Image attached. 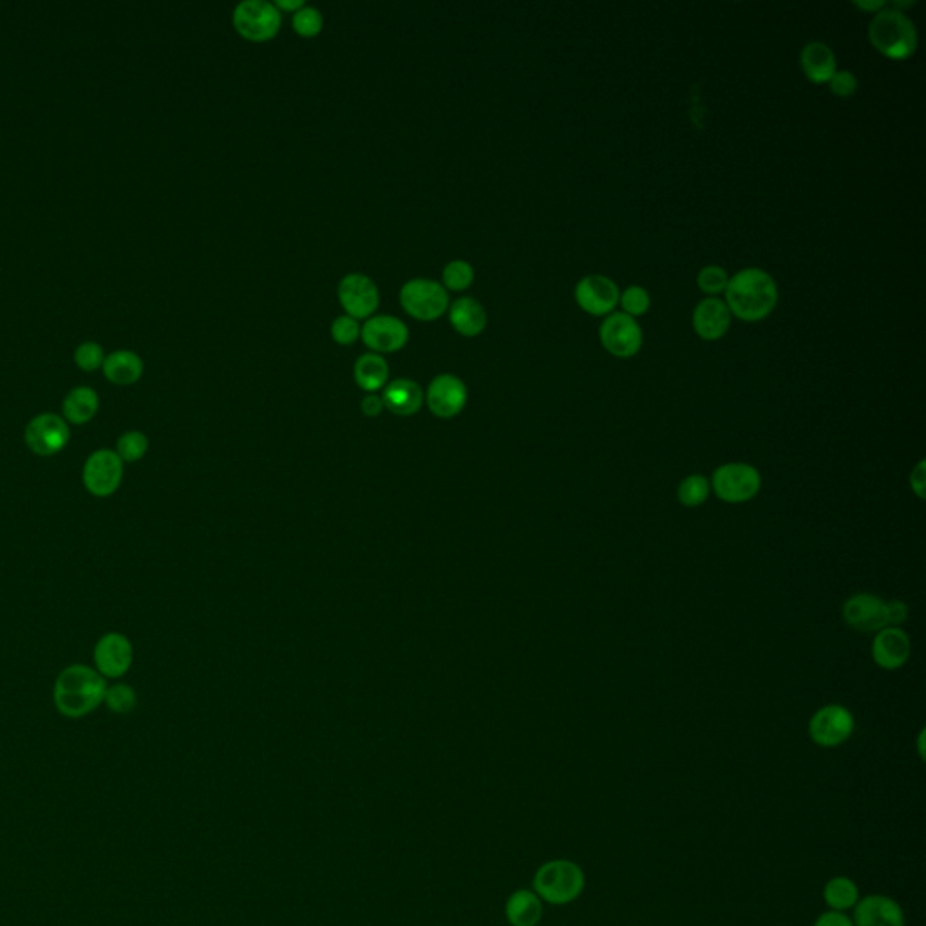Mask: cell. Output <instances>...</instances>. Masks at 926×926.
<instances>
[{"mask_svg":"<svg viewBox=\"0 0 926 926\" xmlns=\"http://www.w3.org/2000/svg\"><path fill=\"white\" fill-rule=\"evenodd\" d=\"M107 682L91 666L73 664L58 675L53 688V702L58 713L67 719H82L104 704Z\"/></svg>","mask_w":926,"mask_h":926,"instance_id":"obj_1","label":"cell"},{"mask_svg":"<svg viewBox=\"0 0 926 926\" xmlns=\"http://www.w3.org/2000/svg\"><path fill=\"white\" fill-rule=\"evenodd\" d=\"M729 312L746 322L764 321L778 304V286L760 268H746L729 279L726 288Z\"/></svg>","mask_w":926,"mask_h":926,"instance_id":"obj_2","label":"cell"},{"mask_svg":"<svg viewBox=\"0 0 926 926\" xmlns=\"http://www.w3.org/2000/svg\"><path fill=\"white\" fill-rule=\"evenodd\" d=\"M869 40L883 57L907 60L916 53V26L903 11L883 8L870 20Z\"/></svg>","mask_w":926,"mask_h":926,"instance_id":"obj_3","label":"cell"},{"mask_svg":"<svg viewBox=\"0 0 926 926\" xmlns=\"http://www.w3.org/2000/svg\"><path fill=\"white\" fill-rule=\"evenodd\" d=\"M585 872L570 860L543 863L534 876V892L550 905H568L585 890Z\"/></svg>","mask_w":926,"mask_h":926,"instance_id":"obj_4","label":"cell"},{"mask_svg":"<svg viewBox=\"0 0 926 926\" xmlns=\"http://www.w3.org/2000/svg\"><path fill=\"white\" fill-rule=\"evenodd\" d=\"M711 485L720 500L726 503H746L753 500L760 491L762 478L753 465L726 463L715 471Z\"/></svg>","mask_w":926,"mask_h":926,"instance_id":"obj_5","label":"cell"},{"mask_svg":"<svg viewBox=\"0 0 926 926\" xmlns=\"http://www.w3.org/2000/svg\"><path fill=\"white\" fill-rule=\"evenodd\" d=\"M122 480V458L114 449H98L87 456L82 469V482L89 494L96 498H107L120 489Z\"/></svg>","mask_w":926,"mask_h":926,"instance_id":"obj_6","label":"cell"},{"mask_svg":"<svg viewBox=\"0 0 926 926\" xmlns=\"http://www.w3.org/2000/svg\"><path fill=\"white\" fill-rule=\"evenodd\" d=\"M71 429L62 416L55 413H42L29 420L24 429V442L29 451L42 458H49L62 453L69 444Z\"/></svg>","mask_w":926,"mask_h":926,"instance_id":"obj_7","label":"cell"},{"mask_svg":"<svg viewBox=\"0 0 926 926\" xmlns=\"http://www.w3.org/2000/svg\"><path fill=\"white\" fill-rule=\"evenodd\" d=\"M601 344L617 359H630L643 346V330L634 317L626 313H610L599 328Z\"/></svg>","mask_w":926,"mask_h":926,"instance_id":"obj_8","label":"cell"},{"mask_svg":"<svg viewBox=\"0 0 926 926\" xmlns=\"http://www.w3.org/2000/svg\"><path fill=\"white\" fill-rule=\"evenodd\" d=\"M234 26L248 40H268L281 28V13L266 0H245L234 10Z\"/></svg>","mask_w":926,"mask_h":926,"instance_id":"obj_9","label":"cell"},{"mask_svg":"<svg viewBox=\"0 0 926 926\" xmlns=\"http://www.w3.org/2000/svg\"><path fill=\"white\" fill-rule=\"evenodd\" d=\"M400 303L420 321H435L447 310L449 295L444 286L429 279H413L404 284Z\"/></svg>","mask_w":926,"mask_h":926,"instance_id":"obj_10","label":"cell"},{"mask_svg":"<svg viewBox=\"0 0 926 926\" xmlns=\"http://www.w3.org/2000/svg\"><path fill=\"white\" fill-rule=\"evenodd\" d=\"M854 733V717L851 711L840 704H829L818 709L809 722V735L814 744L822 747H838L847 742Z\"/></svg>","mask_w":926,"mask_h":926,"instance_id":"obj_11","label":"cell"},{"mask_svg":"<svg viewBox=\"0 0 926 926\" xmlns=\"http://www.w3.org/2000/svg\"><path fill=\"white\" fill-rule=\"evenodd\" d=\"M93 657L95 670L104 679H120L133 666V644L125 635L109 632L98 639Z\"/></svg>","mask_w":926,"mask_h":926,"instance_id":"obj_12","label":"cell"},{"mask_svg":"<svg viewBox=\"0 0 926 926\" xmlns=\"http://www.w3.org/2000/svg\"><path fill=\"white\" fill-rule=\"evenodd\" d=\"M576 303L581 310L596 317H606L619 304L621 292L605 275H586L576 284Z\"/></svg>","mask_w":926,"mask_h":926,"instance_id":"obj_13","label":"cell"},{"mask_svg":"<svg viewBox=\"0 0 926 926\" xmlns=\"http://www.w3.org/2000/svg\"><path fill=\"white\" fill-rule=\"evenodd\" d=\"M427 407L438 418H454L467 404V388L462 380L451 373L433 378L427 388Z\"/></svg>","mask_w":926,"mask_h":926,"instance_id":"obj_14","label":"cell"},{"mask_svg":"<svg viewBox=\"0 0 926 926\" xmlns=\"http://www.w3.org/2000/svg\"><path fill=\"white\" fill-rule=\"evenodd\" d=\"M843 619L858 632H879L887 628V603L872 594H858L843 605Z\"/></svg>","mask_w":926,"mask_h":926,"instance_id":"obj_15","label":"cell"},{"mask_svg":"<svg viewBox=\"0 0 926 926\" xmlns=\"http://www.w3.org/2000/svg\"><path fill=\"white\" fill-rule=\"evenodd\" d=\"M339 299L350 317L364 319L377 310V286L364 274L346 275L339 284Z\"/></svg>","mask_w":926,"mask_h":926,"instance_id":"obj_16","label":"cell"},{"mask_svg":"<svg viewBox=\"0 0 926 926\" xmlns=\"http://www.w3.org/2000/svg\"><path fill=\"white\" fill-rule=\"evenodd\" d=\"M852 923L854 926H905V912L896 899L870 894L856 903Z\"/></svg>","mask_w":926,"mask_h":926,"instance_id":"obj_17","label":"cell"},{"mask_svg":"<svg viewBox=\"0 0 926 926\" xmlns=\"http://www.w3.org/2000/svg\"><path fill=\"white\" fill-rule=\"evenodd\" d=\"M409 337V331L404 322L393 315H377L369 319L362 328V339L371 350L380 353L397 351L404 346Z\"/></svg>","mask_w":926,"mask_h":926,"instance_id":"obj_18","label":"cell"},{"mask_svg":"<svg viewBox=\"0 0 926 926\" xmlns=\"http://www.w3.org/2000/svg\"><path fill=\"white\" fill-rule=\"evenodd\" d=\"M912 644L908 635L898 626H887L879 630L872 643V657L885 670H898L908 661Z\"/></svg>","mask_w":926,"mask_h":926,"instance_id":"obj_19","label":"cell"},{"mask_svg":"<svg viewBox=\"0 0 926 926\" xmlns=\"http://www.w3.org/2000/svg\"><path fill=\"white\" fill-rule=\"evenodd\" d=\"M731 326L728 304L715 297L700 301L693 312V328L704 341H719Z\"/></svg>","mask_w":926,"mask_h":926,"instance_id":"obj_20","label":"cell"},{"mask_svg":"<svg viewBox=\"0 0 926 926\" xmlns=\"http://www.w3.org/2000/svg\"><path fill=\"white\" fill-rule=\"evenodd\" d=\"M424 400H426V395L422 388L409 378L393 380L384 388V395H382L384 407L389 409L393 415L398 416L416 415L420 407L424 406Z\"/></svg>","mask_w":926,"mask_h":926,"instance_id":"obj_21","label":"cell"},{"mask_svg":"<svg viewBox=\"0 0 926 926\" xmlns=\"http://www.w3.org/2000/svg\"><path fill=\"white\" fill-rule=\"evenodd\" d=\"M800 64L805 76L814 84H829V80L838 71L834 51L825 42L805 44L800 55Z\"/></svg>","mask_w":926,"mask_h":926,"instance_id":"obj_22","label":"cell"},{"mask_svg":"<svg viewBox=\"0 0 926 926\" xmlns=\"http://www.w3.org/2000/svg\"><path fill=\"white\" fill-rule=\"evenodd\" d=\"M98 406H100V400H98L95 389L87 388V386L71 389L62 404L64 420L73 426L87 424L95 418Z\"/></svg>","mask_w":926,"mask_h":926,"instance_id":"obj_23","label":"cell"},{"mask_svg":"<svg viewBox=\"0 0 926 926\" xmlns=\"http://www.w3.org/2000/svg\"><path fill=\"white\" fill-rule=\"evenodd\" d=\"M505 912L512 926H538L543 917V901L532 890H516L507 901Z\"/></svg>","mask_w":926,"mask_h":926,"instance_id":"obj_24","label":"cell"},{"mask_svg":"<svg viewBox=\"0 0 926 926\" xmlns=\"http://www.w3.org/2000/svg\"><path fill=\"white\" fill-rule=\"evenodd\" d=\"M104 375L116 386H131L143 373V362L134 351H114L105 359Z\"/></svg>","mask_w":926,"mask_h":926,"instance_id":"obj_25","label":"cell"},{"mask_svg":"<svg viewBox=\"0 0 926 926\" xmlns=\"http://www.w3.org/2000/svg\"><path fill=\"white\" fill-rule=\"evenodd\" d=\"M451 322L462 335L474 337L487 326V313L473 297H462L451 304Z\"/></svg>","mask_w":926,"mask_h":926,"instance_id":"obj_26","label":"cell"},{"mask_svg":"<svg viewBox=\"0 0 926 926\" xmlns=\"http://www.w3.org/2000/svg\"><path fill=\"white\" fill-rule=\"evenodd\" d=\"M353 375L360 388L373 393L384 388V384L388 382V362L377 353H366L355 362Z\"/></svg>","mask_w":926,"mask_h":926,"instance_id":"obj_27","label":"cell"},{"mask_svg":"<svg viewBox=\"0 0 926 926\" xmlns=\"http://www.w3.org/2000/svg\"><path fill=\"white\" fill-rule=\"evenodd\" d=\"M823 901L827 903L829 910L847 912L856 907V903L860 901V889L851 878L836 876L825 883Z\"/></svg>","mask_w":926,"mask_h":926,"instance_id":"obj_28","label":"cell"},{"mask_svg":"<svg viewBox=\"0 0 926 926\" xmlns=\"http://www.w3.org/2000/svg\"><path fill=\"white\" fill-rule=\"evenodd\" d=\"M114 451L123 463L140 462L149 451V438L142 431H127L118 438Z\"/></svg>","mask_w":926,"mask_h":926,"instance_id":"obj_29","label":"cell"},{"mask_svg":"<svg viewBox=\"0 0 926 926\" xmlns=\"http://www.w3.org/2000/svg\"><path fill=\"white\" fill-rule=\"evenodd\" d=\"M708 496V478L702 474H691L688 478H684L677 489V498L686 507H699L708 500Z\"/></svg>","mask_w":926,"mask_h":926,"instance_id":"obj_30","label":"cell"},{"mask_svg":"<svg viewBox=\"0 0 926 926\" xmlns=\"http://www.w3.org/2000/svg\"><path fill=\"white\" fill-rule=\"evenodd\" d=\"M104 704L116 715H127L136 708L138 695L129 684H114V686H107Z\"/></svg>","mask_w":926,"mask_h":926,"instance_id":"obj_31","label":"cell"},{"mask_svg":"<svg viewBox=\"0 0 926 926\" xmlns=\"http://www.w3.org/2000/svg\"><path fill=\"white\" fill-rule=\"evenodd\" d=\"M619 304L623 306V313L635 319V317L644 315L650 310L652 299H650V293L646 292L643 286H630L621 293Z\"/></svg>","mask_w":926,"mask_h":926,"instance_id":"obj_32","label":"cell"},{"mask_svg":"<svg viewBox=\"0 0 926 926\" xmlns=\"http://www.w3.org/2000/svg\"><path fill=\"white\" fill-rule=\"evenodd\" d=\"M729 275L722 266L709 265L704 266L697 277V284L700 290L708 295H719L726 292L728 288Z\"/></svg>","mask_w":926,"mask_h":926,"instance_id":"obj_33","label":"cell"},{"mask_svg":"<svg viewBox=\"0 0 926 926\" xmlns=\"http://www.w3.org/2000/svg\"><path fill=\"white\" fill-rule=\"evenodd\" d=\"M474 270L473 266L465 261H451L444 268V283L447 288L454 292H462L469 284L473 283Z\"/></svg>","mask_w":926,"mask_h":926,"instance_id":"obj_34","label":"cell"},{"mask_svg":"<svg viewBox=\"0 0 926 926\" xmlns=\"http://www.w3.org/2000/svg\"><path fill=\"white\" fill-rule=\"evenodd\" d=\"M322 24L324 20H322L321 11L313 6H303L301 10L293 13V28L304 37H313L321 33Z\"/></svg>","mask_w":926,"mask_h":926,"instance_id":"obj_35","label":"cell"},{"mask_svg":"<svg viewBox=\"0 0 926 926\" xmlns=\"http://www.w3.org/2000/svg\"><path fill=\"white\" fill-rule=\"evenodd\" d=\"M75 362L76 366L84 371H95L104 366V350L96 342H84L76 348Z\"/></svg>","mask_w":926,"mask_h":926,"instance_id":"obj_36","label":"cell"},{"mask_svg":"<svg viewBox=\"0 0 926 926\" xmlns=\"http://www.w3.org/2000/svg\"><path fill=\"white\" fill-rule=\"evenodd\" d=\"M331 333L339 344H351L359 337V324L350 315H341L331 324Z\"/></svg>","mask_w":926,"mask_h":926,"instance_id":"obj_37","label":"cell"},{"mask_svg":"<svg viewBox=\"0 0 926 926\" xmlns=\"http://www.w3.org/2000/svg\"><path fill=\"white\" fill-rule=\"evenodd\" d=\"M829 86H831L834 95L847 98V96L854 95L858 91V78L852 75L851 71L841 69V71H836L829 80Z\"/></svg>","mask_w":926,"mask_h":926,"instance_id":"obj_38","label":"cell"},{"mask_svg":"<svg viewBox=\"0 0 926 926\" xmlns=\"http://www.w3.org/2000/svg\"><path fill=\"white\" fill-rule=\"evenodd\" d=\"M813 926H854V923H852V917L847 916L845 912L827 910L814 921Z\"/></svg>","mask_w":926,"mask_h":926,"instance_id":"obj_39","label":"cell"},{"mask_svg":"<svg viewBox=\"0 0 926 926\" xmlns=\"http://www.w3.org/2000/svg\"><path fill=\"white\" fill-rule=\"evenodd\" d=\"M908 608L903 601L887 603V626H901L907 621Z\"/></svg>","mask_w":926,"mask_h":926,"instance_id":"obj_40","label":"cell"},{"mask_svg":"<svg viewBox=\"0 0 926 926\" xmlns=\"http://www.w3.org/2000/svg\"><path fill=\"white\" fill-rule=\"evenodd\" d=\"M910 487H912V491L916 492V496L919 498V500H923V498H925V462L917 463L916 469H914L912 474H910Z\"/></svg>","mask_w":926,"mask_h":926,"instance_id":"obj_41","label":"cell"},{"mask_svg":"<svg viewBox=\"0 0 926 926\" xmlns=\"http://www.w3.org/2000/svg\"><path fill=\"white\" fill-rule=\"evenodd\" d=\"M382 409H384L382 397L369 393L368 397H364V400H362V413L366 416H378L382 413Z\"/></svg>","mask_w":926,"mask_h":926,"instance_id":"obj_42","label":"cell"},{"mask_svg":"<svg viewBox=\"0 0 926 926\" xmlns=\"http://www.w3.org/2000/svg\"><path fill=\"white\" fill-rule=\"evenodd\" d=\"M275 6H279L283 10H301L304 6V0H277Z\"/></svg>","mask_w":926,"mask_h":926,"instance_id":"obj_43","label":"cell"},{"mask_svg":"<svg viewBox=\"0 0 926 926\" xmlns=\"http://www.w3.org/2000/svg\"><path fill=\"white\" fill-rule=\"evenodd\" d=\"M856 6L869 13H878L879 10L885 8V2H856Z\"/></svg>","mask_w":926,"mask_h":926,"instance_id":"obj_44","label":"cell"}]
</instances>
